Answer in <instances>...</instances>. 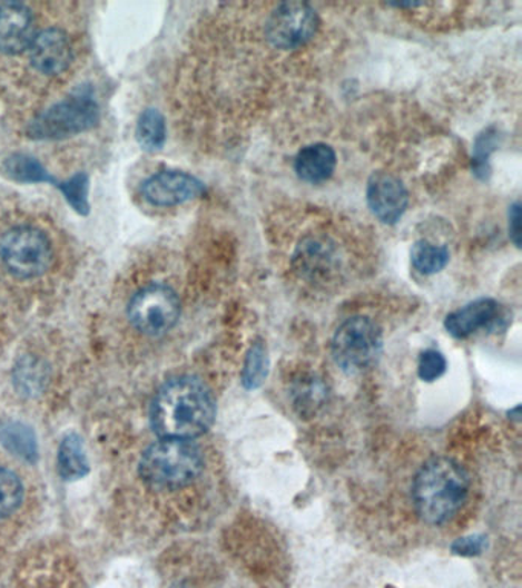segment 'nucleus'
<instances>
[{"label":"nucleus","instance_id":"nucleus-1","mask_svg":"<svg viewBox=\"0 0 522 588\" xmlns=\"http://www.w3.org/2000/svg\"><path fill=\"white\" fill-rule=\"evenodd\" d=\"M79 3L0 2V121L35 120L83 65Z\"/></svg>","mask_w":522,"mask_h":588},{"label":"nucleus","instance_id":"nucleus-2","mask_svg":"<svg viewBox=\"0 0 522 588\" xmlns=\"http://www.w3.org/2000/svg\"><path fill=\"white\" fill-rule=\"evenodd\" d=\"M215 415L214 395L195 378L170 380L150 406V422L161 439H195L211 427Z\"/></svg>","mask_w":522,"mask_h":588},{"label":"nucleus","instance_id":"nucleus-3","mask_svg":"<svg viewBox=\"0 0 522 588\" xmlns=\"http://www.w3.org/2000/svg\"><path fill=\"white\" fill-rule=\"evenodd\" d=\"M467 493V472L447 457L426 461L412 486V498L420 518L434 526L452 520L466 501Z\"/></svg>","mask_w":522,"mask_h":588},{"label":"nucleus","instance_id":"nucleus-4","mask_svg":"<svg viewBox=\"0 0 522 588\" xmlns=\"http://www.w3.org/2000/svg\"><path fill=\"white\" fill-rule=\"evenodd\" d=\"M203 455L189 440L162 439L142 453L141 477L155 488H185L203 471Z\"/></svg>","mask_w":522,"mask_h":588},{"label":"nucleus","instance_id":"nucleus-5","mask_svg":"<svg viewBox=\"0 0 522 588\" xmlns=\"http://www.w3.org/2000/svg\"><path fill=\"white\" fill-rule=\"evenodd\" d=\"M181 302L177 292L166 282L152 281L141 285L130 296L126 316L130 326L142 336L160 337L177 324Z\"/></svg>","mask_w":522,"mask_h":588},{"label":"nucleus","instance_id":"nucleus-6","mask_svg":"<svg viewBox=\"0 0 522 588\" xmlns=\"http://www.w3.org/2000/svg\"><path fill=\"white\" fill-rule=\"evenodd\" d=\"M382 331L370 317H351L334 333V361L345 373L356 374L377 361L382 353Z\"/></svg>","mask_w":522,"mask_h":588},{"label":"nucleus","instance_id":"nucleus-7","mask_svg":"<svg viewBox=\"0 0 522 588\" xmlns=\"http://www.w3.org/2000/svg\"><path fill=\"white\" fill-rule=\"evenodd\" d=\"M99 117L92 98L75 96L57 101L30 121L31 135L38 138H62L87 130Z\"/></svg>","mask_w":522,"mask_h":588},{"label":"nucleus","instance_id":"nucleus-8","mask_svg":"<svg viewBox=\"0 0 522 588\" xmlns=\"http://www.w3.org/2000/svg\"><path fill=\"white\" fill-rule=\"evenodd\" d=\"M319 18L308 3L285 2L272 11L265 24V35L273 47L295 49L313 39Z\"/></svg>","mask_w":522,"mask_h":588},{"label":"nucleus","instance_id":"nucleus-9","mask_svg":"<svg viewBox=\"0 0 522 588\" xmlns=\"http://www.w3.org/2000/svg\"><path fill=\"white\" fill-rule=\"evenodd\" d=\"M204 194V184L194 175L162 170L141 183L140 196L152 207H177Z\"/></svg>","mask_w":522,"mask_h":588},{"label":"nucleus","instance_id":"nucleus-10","mask_svg":"<svg viewBox=\"0 0 522 588\" xmlns=\"http://www.w3.org/2000/svg\"><path fill=\"white\" fill-rule=\"evenodd\" d=\"M366 198L375 218L385 224L397 223L410 203L405 184L385 171H377L370 178Z\"/></svg>","mask_w":522,"mask_h":588},{"label":"nucleus","instance_id":"nucleus-11","mask_svg":"<svg viewBox=\"0 0 522 588\" xmlns=\"http://www.w3.org/2000/svg\"><path fill=\"white\" fill-rule=\"evenodd\" d=\"M500 317L498 302L483 297V300L473 301L471 304L464 305L463 308L449 314L444 321V326L451 336L466 339L475 334L476 331L495 326Z\"/></svg>","mask_w":522,"mask_h":588},{"label":"nucleus","instance_id":"nucleus-12","mask_svg":"<svg viewBox=\"0 0 522 588\" xmlns=\"http://www.w3.org/2000/svg\"><path fill=\"white\" fill-rule=\"evenodd\" d=\"M336 165L337 157L333 147L325 143H314L297 154L295 170L302 182L317 184L332 178Z\"/></svg>","mask_w":522,"mask_h":588},{"label":"nucleus","instance_id":"nucleus-13","mask_svg":"<svg viewBox=\"0 0 522 588\" xmlns=\"http://www.w3.org/2000/svg\"><path fill=\"white\" fill-rule=\"evenodd\" d=\"M411 261L422 275H435L442 272L449 263V252L443 245L418 241L411 251Z\"/></svg>","mask_w":522,"mask_h":588},{"label":"nucleus","instance_id":"nucleus-14","mask_svg":"<svg viewBox=\"0 0 522 588\" xmlns=\"http://www.w3.org/2000/svg\"><path fill=\"white\" fill-rule=\"evenodd\" d=\"M59 469L67 480L83 477L88 472V461L79 437L69 435L59 451Z\"/></svg>","mask_w":522,"mask_h":588},{"label":"nucleus","instance_id":"nucleus-15","mask_svg":"<svg viewBox=\"0 0 522 588\" xmlns=\"http://www.w3.org/2000/svg\"><path fill=\"white\" fill-rule=\"evenodd\" d=\"M137 137L141 146L148 150L160 149L166 140V122L158 110L149 109L137 122Z\"/></svg>","mask_w":522,"mask_h":588},{"label":"nucleus","instance_id":"nucleus-16","mask_svg":"<svg viewBox=\"0 0 522 588\" xmlns=\"http://www.w3.org/2000/svg\"><path fill=\"white\" fill-rule=\"evenodd\" d=\"M23 498L22 483L14 472L0 469V518L10 517Z\"/></svg>","mask_w":522,"mask_h":588},{"label":"nucleus","instance_id":"nucleus-17","mask_svg":"<svg viewBox=\"0 0 522 588\" xmlns=\"http://www.w3.org/2000/svg\"><path fill=\"white\" fill-rule=\"evenodd\" d=\"M0 439L11 451L22 455L23 459L36 457L35 439H32L26 428L14 423L3 424L2 429H0Z\"/></svg>","mask_w":522,"mask_h":588},{"label":"nucleus","instance_id":"nucleus-18","mask_svg":"<svg viewBox=\"0 0 522 588\" xmlns=\"http://www.w3.org/2000/svg\"><path fill=\"white\" fill-rule=\"evenodd\" d=\"M267 378V357L263 345H255L248 353L246 367H244L243 382L247 388H258Z\"/></svg>","mask_w":522,"mask_h":588},{"label":"nucleus","instance_id":"nucleus-19","mask_svg":"<svg viewBox=\"0 0 522 588\" xmlns=\"http://www.w3.org/2000/svg\"><path fill=\"white\" fill-rule=\"evenodd\" d=\"M324 383L316 379H309L308 382L301 383L296 388V406L301 408V412H313L322 406L326 398Z\"/></svg>","mask_w":522,"mask_h":588},{"label":"nucleus","instance_id":"nucleus-20","mask_svg":"<svg viewBox=\"0 0 522 588\" xmlns=\"http://www.w3.org/2000/svg\"><path fill=\"white\" fill-rule=\"evenodd\" d=\"M446 359L436 350H426L420 354L418 359V378L423 382H435L446 373Z\"/></svg>","mask_w":522,"mask_h":588},{"label":"nucleus","instance_id":"nucleus-21","mask_svg":"<svg viewBox=\"0 0 522 588\" xmlns=\"http://www.w3.org/2000/svg\"><path fill=\"white\" fill-rule=\"evenodd\" d=\"M493 140H495V134H492L491 130L481 135L479 140H476L475 158H473L476 174H485V170H487V159L493 150Z\"/></svg>","mask_w":522,"mask_h":588},{"label":"nucleus","instance_id":"nucleus-22","mask_svg":"<svg viewBox=\"0 0 522 588\" xmlns=\"http://www.w3.org/2000/svg\"><path fill=\"white\" fill-rule=\"evenodd\" d=\"M485 547V538L481 535H471V537H463L456 539L451 546L452 551L459 557H476L483 553Z\"/></svg>","mask_w":522,"mask_h":588},{"label":"nucleus","instance_id":"nucleus-23","mask_svg":"<svg viewBox=\"0 0 522 588\" xmlns=\"http://www.w3.org/2000/svg\"><path fill=\"white\" fill-rule=\"evenodd\" d=\"M509 235L510 239L516 247L521 245V206L520 203L513 204L509 212Z\"/></svg>","mask_w":522,"mask_h":588}]
</instances>
